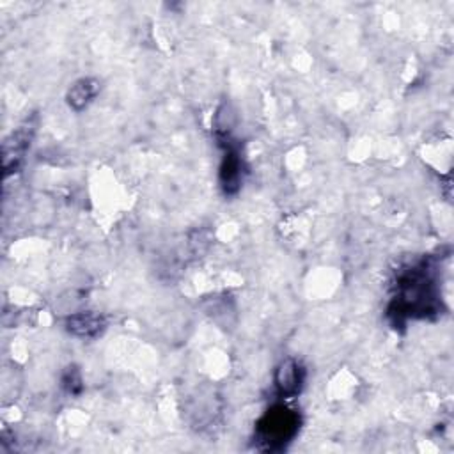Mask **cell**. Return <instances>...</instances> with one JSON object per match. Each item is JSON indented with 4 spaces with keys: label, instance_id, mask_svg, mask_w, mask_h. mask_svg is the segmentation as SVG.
Returning <instances> with one entry per match:
<instances>
[{
    "label": "cell",
    "instance_id": "3",
    "mask_svg": "<svg viewBox=\"0 0 454 454\" xmlns=\"http://www.w3.org/2000/svg\"><path fill=\"white\" fill-rule=\"evenodd\" d=\"M216 137L223 147L220 186L225 195H236L243 183V158L239 153V144L232 138L231 128H218Z\"/></svg>",
    "mask_w": 454,
    "mask_h": 454
},
{
    "label": "cell",
    "instance_id": "4",
    "mask_svg": "<svg viewBox=\"0 0 454 454\" xmlns=\"http://www.w3.org/2000/svg\"><path fill=\"white\" fill-rule=\"evenodd\" d=\"M35 126L32 124V121H25L21 126H18L2 144V163H4V170L5 176L12 174L18 170L20 163L23 161L32 137H34Z\"/></svg>",
    "mask_w": 454,
    "mask_h": 454
},
{
    "label": "cell",
    "instance_id": "6",
    "mask_svg": "<svg viewBox=\"0 0 454 454\" xmlns=\"http://www.w3.org/2000/svg\"><path fill=\"white\" fill-rule=\"evenodd\" d=\"M106 326V321L101 314L83 310V312H74L66 319V328L69 333L74 337L82 339H92L98 337Z\"/></svg>",
    "mask_w": 454,
    "mask_h": 454
},
{
    "label": "cell",
    "instance_id": "5",
    "mask_svg": "<svg viewBox=\"0 0 454 454\" xmlns=\"http://www.w3.org/2000/svg\"><path fill=\"white\" fill-rule=\"evenodd\" d=\"M305 385V367L294 356L284 358L273 372V387L278 397H296Z\"/></svg>",
    "mask_w": 454,
    "mask_h": 454
},
{
    "label": "cell",
    "instance_id": "2",
    "mask_svg": "<svg viewBox=\"0 0 454 454\" xmlns=\"http://www.w3.org/2000/svg\"><path fill=\"white\" fill-rule=\"evenodd\" d=\"M300 415L296 410L284 404H275L257 420L254 443L259 450H280L284 449L298 433Z\"/></svg>",
    "mask_w": 454,
    "mask_h": 454
},
{
    "label": "cell",
    "instance_id": "1",
    "mask_svg": "<svg viewBox=\"0 0 454 454\" xmlns=\"http://www.w3.org/2000/svg\"><path fill=\"white\" fill-rule=\"evenodd\" d=\"M438 293L431 264L419 261L397 271L395 294L388 307L394 325L408 317H424L438 309Z\"/></svg>",
    "mask_w": 454,
    "mask_h": 454
},
{
    "label": "cell",
    "instance_id": "8",
    "mask_svg": "<svg viewBox=\"0 0 454 454\" xmlns=\"http://www.w3.org/2000/svg\"><path fill=\"white\" fill-rule=\"evenodd\" d=\"M62 387L67 394L71 395H78L83 388V381H82V374L74 365L66 367L64 374H62Z\"/></svg>",
    "mask_w": 454,
    "mask_h": 454
},
{
    "label": "cell",
    "instance_id": "7",
    "mask_svg": "<svg viewBox=\"0 0 454 454\" xmlns=\"http://www.w3.org/2000/svg\"><path fill=\"white\" fill-rule=\"evenodd\" d=\"M99 92V82L96 78H80L67 90V105L80 112L83 110Z\"/></svg>",
    "mask_w": 454,
    "mask_h": 454
}]
</instances>
